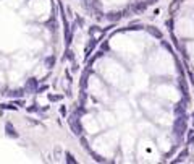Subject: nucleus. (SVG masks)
Listing matches in <instances>:
<instances>
[{"instance_id":"f257e3e1","label":"nucleus","mask_w":194,"mask_h":164,"mask_svg":"<svg viewBox=\"0 0 194 164\" xmlns=\"http://www.w3.org/2000/svg\"><path fill=\"white\" fill-rule=\"evenodd\" d=\"M7 130H8V135H13V137H16V133H15V128H11V125H10V123L7 125Z\"/></svg>"}]
</instances>
